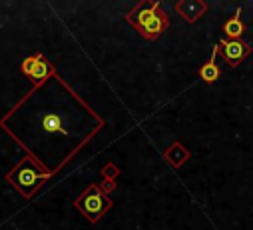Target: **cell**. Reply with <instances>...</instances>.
I'll list each match as a JSON object with an SVG mask.
<instances>
[{
    "label": "cell",
    "mask_w": 253,
    "mask_h": 230,
    "mask_svg": "<svg viewBox=\"0 0 253 230\" xmlns=\"http://www.w3.org/2000/svg\"><path fill=\"white\" fill-rule=\"evenodd\" d=\"M215 54H217V48H213V54H211L210 62H206V64L202 66V70H200V76H202V80H206V82H215V80L219 78V68L215 66Z\"/></svg>",
    "instance_id": "obj_9"
},
{
    "label": "cell",
    "mask_w": 253,
    "mask_h": 230,
    "mask_svg": "<svg viewBox=\"0 0 253 230\" xmlns=\"http://www.w3.org/2000/svg\"><path fill=\"white\" fill-rule=\"evenodd\" d=\"M110 204H112L110 198L98 186H88L86 192L76 200V208L94 222L104 216V212L110 208Z\"/></svg>",
    "instance_id": "obj_3"
},
{
    "label": "cell",
    "mask_w": 253,
    "mask_h": 230,
    "mask_svg": "<svg viewBox=\"0 0 253 230\" xmlns=\"http://www.w3.org/2000/svg\"><path fill=\"white\" fill-rule=\"evenodd\" d=\"M126 18H128V20L138 28V32H140L144 38H148V40L158 38V36L168 28V16H166V12L160 8V2L138 4Z\"/></svg>",
    "instance_id": "obj_1"
},
{
    "label": "cell",
    "mask_w": 253,
    "mask_h": 230,
    "mask_svg": "<svg viewBox=\"0 0 253 230\" xmlns=\"http://www.w3.org/2000/svg\"><path fill=\"white\" fill-rule=\"evenodd\" d=\"M48 176H50V172L40 170L30 158H26V160H22V164L10 174V180L22 190L24 196H28V194H32V190H36L38 184H40L44 178H48Z\"/></svg>",
    "instance_id": "obj_2"
},
{
    "label": "cell",
    "mask_w": 253,
    "mask_h": 230,
    "mask_svg": "<svg viewBox=\"0 0 253 230\" xmlns=\"http://www.w3.org/2000/svg\"><path fill=\"white\" fill-rule=\"evenodd\" d=\"M175 10L187 20V22H196L206 10H208V6L204 4V2H196V0H187V2H179L177 6H175Z\"/></svg>",
    "instance_id": "obj_6"
},
{
    "label": "cell",
    "mask_w": 253,
    "mask_h": 230,
    "mask_svg": "<svg viewBox=\"0 0 253 230\" xmlns=\"http://www.w3.org/2000/svg\"><path fill=\"white\" fill-rule=\"evenodd\" d=\"M239 16H241V10H237L235 16H233L231 20H227L225 26H223V32H225L231 40H239V38L243 36V30H245V28H243V22H241Z\"/></svg>",
    "instance_id": "obj_8"
},
{
    "label": "cell",
    "mask_w": 253,
    "mask_h": 230,
    "mask_svg": "<svg viewBox=\"0 0 253 230\" xmlns=\"http://www.w3.org/2000/svg\"><path fill=\"white\" fill-rule=\"evenodd\" d=\"M42 128H44L46 132H50V134H54V132H64V130H66V122H64V118H62L60 114L50 112V114H46V116L42 118Z\"/></svg>",
    "instance_id": "obj_7"
},
{
    "label": "cell",
    "mask_w": 253,
    "mask_h": 230,
    "mask_svg": "<svg viewBox=\"0 0 253 230\" xmlns=\"http://www.w3.org/2000/svg\"><path fill=\"white\" fill-rule=\"evenodd\" d=\"M22 72L34 80L36 84L48 80V76H52V64L48 60H44L42 54H34V56H28V58L22 60Z\"/></svg>",
    "instance_id": "obj_4"
},
{
    "label": "cell",
    "mask_w": 253,
    "mask_h": 230,
    "mask_svg": "<svg viewBox=\"0 0 253 230\" xmlns=\"http://www.w3.org/2000/svg\"><path fill=\"white\" fill-rule=\"evenodd\" d=\"M219 48L223 50L225 60L229 62H239L245 58V54H249V46H245L241 40H221Z\"/></svg>",
    "instance_id": "obj_5"
}]
</instances>
